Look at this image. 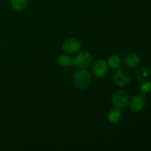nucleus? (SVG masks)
Here are the masks:
<instances>
[{
    "label": "nucleus",
    "instance_id": "f257e3e1",
    "mask_svg": "<svg viewBox=\"0 0 151 151\" xmlns=\"http://www.w3.org/2000/svg\"><path fill=\"white\" fill-rule=\"evenodd\" d=\"M73 82L75 86L79 89H86L91 83V74L84 69H79L74 74Z\"/></svg>",
    "mask_w": 151,
    "mask_h": 151
},
{
    "label": "nucleus",
    "instance_id": "f03ea898",
    "mask_svg": "<svg viewBox=\"0 0 151 151\" xmlns=\"http://www.w3.org/2000/svg\"><path fill=\"white\" fill-rule=\"evenodd\" d=\"M92 60L91 52L86 50L78 52L72 58V64L80 69H83L89 66Z\"/></svg>",
    "mask_w": 151,
    "mask_h": 151
},
{
    "label": "nucleus",
    "instance_id": "7ed1b4c3",
    "mask_svg": "<svg viewBox=\"0 0 151 151\" xmlns=\"http://www.w3.org/2000/svg\"><path fill=\"white\" fill-rule=\"evenodd\" d=\"M111 101L114 106L116 108L122 109L126 108L130 103L128 94L122 90H117L113 93L111 96Z\"/></svg>",
    "mask_w": 151,
    "mask_h": 151
},
{
    "label": "nucleus",
    "instance_id": "20e7f679",
    "mask_svg": "<svg viewBox=\"0 0 151 151\" xmlns=\"http://www.w3.org/2000/svg\"><path fill=\"white\" fill-rule=\"evenodd\" d=\"M114 81L119 86H126L131 81V75L126 69L120 67L116 69L114 75Z\"/></svg>",
    "mask_w": 151,
    "mask_h": 151
},
{
    "label": "nucleus",
    "instance_id": "39448f33",
    "mask_svg": "<svg viewBox=\"0 0 151 151\" xmlns=\"http://www.w3.org/2000/svg\"><path fill=\"white\" fill-rule=\"evenodd\" d=\"M81 42L76 38H67L62 45V50L66 54L74 55L80 51Z\"/></svg>",
    "mask_w": 151,
    "mask_h": 151
},
{
    "label": "nucleus",
    "instance_id": "423d86ee",
    "mask_svg": "<svg viewBox=\"0 0 151 151\" xmlns=\"http://www.w3.org/2000/svg\"><path fill=\"white\" fill-rule=\"evenodd\" d=\"M108 63L104 60H97L92 66L93 75L97 78H103L108 73Z\"/></svg>",
    "mask_w": 151,
    "mask_h": 151
},
{
    "label": "nucleus",
    "instance_id": "0eeeda50",
    "mask_svg": "<svg viewBox=\"0 0 151 151\" xmlns=\"http://www.w3.org/2000/svg\"><path fill=\"white\" fill-rule=\"evenodd\" d=\"M130 108L134 112H140L143 110L145 106V100L143 96L136 95L134 96L129 103Z\"/></svg>",
    "mask_w": 151,
    "mask_h": 151
},
{
    "label": "nucleus",
    "instance_id": "6e6552de",
    "mask_svg": "<svg viewBox=\"0 0 151 151\" xmlns=\"http://www.w3.org/2000/svg\"><path fill=\"white\" fill-rule=\"evenodd\" d=\"M122 119V111L119 108L115 107L108 114V120L111 124H116Z\"/></svg>",
    "mask_w": 151,
    "mask_h": 151
},
{
    "label": "nucleus",
    "instance_id": "1a4fd4ad",
    "mask_svg": "<svg viewBox=\"0 0 151 151\" xmlns=\"http://www.w3.org/2000/svg\"><path fill=\"white\" fill-rule=\"evenodd\" d=\"M141 58L139 55L136 53H131L128 55H127L125 58V64L131 68H135L139 65Z\"/></svg>",
    "mask_w": 151,
    "mask_h": 151
},
{
    "label": "nucleus",
    "instance_id": "9d476101",
    "mask_svg": "<svg viewBox=\"0 0 151 151\" xmlns=\"http://www.w3.org/2000/svg\"><path fill=\"white\" fill-rule=\"evenodd\" d=\"M58 63L63 67H68L72 65V58L68 54H62L58 57Z\"/></svg>",
    "mask_w": 151,
    "mask_h": 151
},
{
    "label": "nucleus",
    "instance_id": "9b49d317",
    "mask_svg": "<svg viewBox=\"0 0 151 151\" xmlns=\"http://www.w3.org/2000/svg\"><path fill=\"white\" fill-rule=\"evenodd\" d=\"M28 0H11V6L16 11L20 12L24 10L27 6Z\"/></svg>",
    "mask_w": 151,
    "mask_h": 151
},
{
    "label": "nucleus",
    "instance_id": "f8f14e48",
    "mask_svg": "<svg viewBox=\"0 0 151 151\" xmlns=\"http://www.w3.org/2000/svg\"><path fill=\"white\" fill-rule=\"evenodd\" d=\"M108 66L113 69H117L121 67V59L116 55H111L108 59Z\"/></svg>",
    "mask_w": 151,
    "mask_h": 151
},
{
    "label": "nucleus",
    "instance_id": "ddd939ff",
    "mask_svg": "<svg viewBox=\"0 0 151 151\" xmlns=\"http://www.w3.org/2000/svg\"><path fill=\"white\" fill-rule=\"evenodd\" d=\"M151 75V69L148 67H142L138 69L137 72V78L139 81H145Z\"/></svg>",
    "mask_w": 151,
    "mask_h": 151
},
{
    "label": "nucleus",
    "instance_id": "4468645a",
    "mask_svg": "<svg viewBox=\"0 0 151 151\" xmlns=\"http://www.w3.org/2000/svg\"><path fill=\"white\" fill-rule=\"evenodd\" d=\"M143 94H148L151 92V82L150 81H145L141 85L140 88Z\"/></svg>",
    "mask_w": 151,
    "mask_h": 151
}]
</instances>
